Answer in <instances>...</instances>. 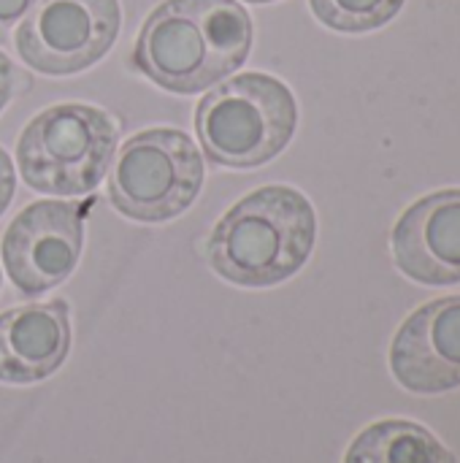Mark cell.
Instances as JSON below:
<instances>
[{"label": "cell", "instance_id": "cell-4", "mask_svg": "<svg viewBox=\"0 0 460 463\" xmlns=\"http://www.w3.org/2000/svg\"><path fill=\"white\" fill-rule=\"evenodd\" d=\"M119 128L89 103H57L38 111L16 141L24 184L43 195H87L108 174Z\"/></svg>", "mask_w": 460, "mask_h": 463}, {"label": "cell", "instance_id": "cell-12", "mask_svg": "<svg viewBox=\"0 0 460 463\" xmlns=\"http://www.w3.org/2000/svg\"><path fill=\"white\" fill-rule=\"evenodd\" d=\"M312 14L339 33H369L388 24L404 0H309Z\"/></svg>", "mask_w": 460, "mask_h": 463}, {"label": "cell", "instance_id": "cell-15", "mask_svg": "<svg viewBox=\"0 0 460 463\" xmlns=\"http://www.w3.org/2000/svg\"><path fill=\"white\" fill-rule=\"evenodd\" d=\"M14 90H16V71H14V62L5 57V52L0 49V111L14 98Z\"/></svg>", "mask_w": 460, "mask_h": 463}, {"label": "cell", "instance_id": "cell-3", "mask_svg": "<svg viewBox=\"0 0 460 463\" xmlns=\"http://www.w3.org/2000/svg\"><path fill=\"white\" fill-rule=\"evenodd\" d=\"M298 125V106L285 81L239 73L220 81L195 109L203 155L222 168H258L285 152Z\"/></svg>", "mask_w": 460, "mask_h": 463}, {"label": "cell", "instance_id": "cell-6", "mask_svg": "<svg viewBox=\"0 0 460 463\" xmlns=\"http://www.w3.org/2000/svg\"><path fill=\"white\" fill-rule=\"evenodd\" d=\"M119 27V0H38L19 22L14 46L33 71L70 76L103 60Z\"/></svg>", "mask_w": 460, "mask_h": 463}, {"label": "cell", "instance_id": "cell-7", "mask_svg": "<svg viewBox=\"0 0 460 463\" xmlns=\"http://www.w3.org/2000/svg\"><path fill=\"white\" fill-rule=\"evenodd\" d=\"M81 247L84 206L73 201H35L3 233V269L22 296L35 298L73 274Z\"/></svg>", "mask_w": 460, "mask_h": 463}, {"label": "cell", "instance_id": "cell-13", "mask_svg": "<svg viewBox=\"0 0 460 463\" xmlns=\"http://www.w3.org/2000/svg\"><path fill=\"white\" fill-rule=\"evenodd\" d=\"M38 0H0V43L8 41L11 27L24 19V14L35 5Z\"/></svg>", "mask_w": 460, "mask_h": 463}, {"label": "cell", "instance_id": "cell-16", "mask_svg": "<svg viewBox=\"0 0 460 463\" xmlns=\"http://www.w3.org/2000/svg\"><path fill=\"white\" fill-rule=\"evenodd\" d=\"M244 3H255V5H263V3H274V0H244Z\"/></svg>", "mask_w": 460, "mask_h": 463}, {"label": "cell", "instance_id": "cell-10", "mask_svg": "<svg viewBox=\"0 0 460 463\" xmlns=\"http://www.w3.org/2000/svg\"><path fill=\"white\" fill-rule=\"evenodd\" d=\"M70 353L65 301L24 304L0 315V383L33 385L52 377Z\"/></svg>", "mask_w": 460, "mask_h": 463}, {"label": "cell", "instance_id": "cell-1", "mask_svg": "<svg viewBox=\"0 0 460 463\" xmlns=\"http://www.w3.org/2000/svg\"><path fill=\"white\" fill-rule=\"evenodd\" d=\"M252 49V19L239 0H163L141 24L133 68L176 95L203 92L239 71Z\"/></svg>", "mask_w": 460, "mask_h": 463}, {"label": "cell", "instance_id": "cell-8", "mask_svg": "<svg viewBox=\"0 0 460 463\" xmlns=\"http://www.w3.org/2000/svg\"><path fill=\"white\" fill-rule=\"evenodd\" d=\"M390 369L412 393H445L460 385V296L420 307L396 334Z\"/></svg>", "mask_w": 460, "mask_h": 463}, {"label": "cell", "instance_id": "cell-9", "mask_svg": "<svg viewBox=\"0 0 460 463\" xmlns=\"http://www.w3.org/2000/svg\"><path fill=\"white\" fill-rule=\"evenodd\" d=\"M396 266L420 285L460 282V190L412 203L393 228Z\"/></svg>", "mask_w": 460, "mask_h": 463}, {"label": "cell", "instance_id": "cell-17", "mask_svg": "<svg viewBox=\"0 0 460 463\" xmlns=\"http://www.w3.org/2000/svg\"><path fill=\"white\" fill-rule=\"evenodd\" d=\"M0 285H3V271H0Z\"/></svg>", "mask_w": 460, "mask_h": 463}, {"label": "cell", "instance_id": "cell-5", "mask_svg": "<svg viewBox=\"0 0 460 463\" xmlns=\"http://www.w3.org/2000/svg\"><path fill=\"white\" fill-rule=\"evenodd\" d=\"M203 187L198 144L174 128L130 136L108 165V201L136 222H168L184 214Z\"/></svg>", "mask_w": 460, "mask_h": 463}, {"label": "cell", "instance_id": "cell-11", "mask_svg": "<svg viewBox=\"0 0 460 463\" xmlns=\"http://www.w3.org/2000/svg\"><path fill=\"white\" fill-rule=\"evenodd\" d=\"M344 463H455V456L418 423L382 420L355 437Z\"/></svg>", "mask_w": 460, "mask_h": 463}, {"label": "cell", "instance_id": "cell-2", "mask_svg": "<svg viewBox=\"0 0 460 463\" xmlns=\"http://www.w3.org/2000/svg\"><path fill=\"white\" fill-rule=\"evenodd\" d=\"M317 239L309 198L285 184L252 190L214 225L206 258L217 277L239 288H271L296 277Z\"/></svg>", "mask_w": 460, "mask_h": 463}, {"label": "cell", "instance_id": "cell-14", "mask_svg": "<svg viewBox=\"0 0 460 463\" xmlns=\"http://www.w3.org/2000/svg\"><path fill=\"white\" fill-rule=\"evenodd\" d=\"M14 190H16L14 163H11V157L5 155V149L0 146V217H3V212L8 209V203H11V198H14Z\"/></svg>", "mask_w": 460, "mask_h": 463}]
</instances>
